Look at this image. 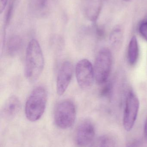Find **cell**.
Masks as SVG:
<instances>
[{
  "label": "cell",
  "instance_id": "1",
  "mask_svg": "<svg viewBox=\"0 0 147 147\" xmlns=\"http://www.w3.org/2000/svg\"><path fill=\"white\" fill-rule=\"evenodd\" d=\"M44 67V59L40 45L36 40L28 43L26 51L25 74L31 82L36 81L40 76Z\"/></svg>",
  "mask_w": 147,
  "mask_h": 147
},
{
  "label": "cell",
  "instance_id": "2",
  "mask_svg": "<svg viewBox=\"0 0 147 147\" xmlns=\"http://www.w3.org/2000/svg\"><path fill=\"white\" fill-rule=\"evenodd\" d=\"M47 99V90L42 86L36 87L28 97L25 106L26 117L29 121L39 120L45 112Z\"/></svg>",
  "mask_w": 147,
  "mask_h": 147
},
{
  "label": "cell",
  "instance_id": "3",
  "mask_svg": "<svg viewBox=\"0 0 147 147\" xmlns=\"http://www.w3.org/2000/svg\"><path fill=\"white\" fill-rule=\"evenodd\" d=\"M76 116V107L71 100H63L56 105L54 119L58 127L62 129L70 127L75 122Z\"/></svg>",
  "mask_w": 147,
  "mask_h": 147
},
{
  "label": "cell",
  "instance_id": "4",
  "mask_svg": "<svg viewBox=\"0 0 147 147\" xmlns=\"http://www.w3.org/2000/svg\"><path fill=\"white\" fill-rule=\"evenodd\" d=\"M112 63V54L109 49L104 48L100 50L94 66L95 79L98 84L107 83L111 72Z\"/></svg>",
  "mask_w": 147,
  "mask_h": 147
},
{
  "label": "cell",
  "instance_id": "5",
  "mask_svg": "<svg viewBox=\"0 0 147 147\" xmlns=\"http://www.w3.org/2000/svg\"><path fill=\"white\" fill-rule=\"evenodd\" d=\"M140 109V101L134 92L130 91L127 95L123 115V124L125 130L129 131L135 123Z\"/></svg>",
  "mask_w": 147,
  "mask_h": 147
},
{
  "label": "cell",
  "instance_id": "6",
  "mask_svg": "<svg viewBox=\"0 0 147 147\" xmlns=\"http://www.w3.org/2000/svg\"><path fill=\"white\" fill-rule=\"evenodd\" d=\"M76 75L82 89L86 90L92 86L95 79L94 67L89 60L83 59L79 61L76 66Z\"/></svg>",
  "mask_w": 147,
  "mask_h": 147
},
{
  "label": "cell",
  "instance_id": "7",
  "mask_svg": "<svg viewBox=\"0 0 147 147\" xmlns=\"http://www.w3.org/2000/svg\"><path fill=\"white\" fill-rule=\"evenodd\" d=\"M95 135V128L92 122L88 120L79 123L76 129L75 142L79 147H85L93 141Z\"/></svg>",
  "mask_w": 147,
  "mask_h": 147
},
{
  "label": "cell",
  "instance_id": "8",
  "mask_svg": "<svg viewBox=\"0 0 147 147\" xmlns=\"http://www.w3.org/2000/svg\"><path fill=\"white\" fill-rule=\"evenodd\" d=\"M73 74V65L66 61L61 65L57 76V92L60 96L63 95L67 90Z\"/></svg>",
  "mask_w": 147,
  "mask_h": 147
},
{
  "label": "cell",
  "instance_id": "9",
  "mask_svg": "<svg viewBox=\"0 0 147 147\" xmlns=\"http://www.w3.org/2000/svg\"><path fill=\"white\" fill-rule=\"evenodd\" d=\"M20 108V102L18 97L15 96H11L3 105L2 109V115L6 118H11L18 113Z\"/></svg>",
  "mask_w": 147,
  "mask_h": 147
},
{
  "label": "cell",
  "instance_id": "10",
  "mask_svg": "<svg viewBox=\"0 0 147 147\" xmlns=\"http://www.w3.org/2000/svg\"><path fill=\"white\" fill-rule=\"evenodd\" d=\"M139 57V47L137 38L133 36L130 40L128 51V59L131 65L136 64Z\"/></svg>",
  "mask_w": 147,
  "mask_h": 147
},
{
  "label": "cell",
  "instance_id": "11",
  "mask_svg": "<svg viewBox=\"0 0 147 147\" xmlns=\"http://www.w3.org/2000/svg\"><path fill=\"white\" fill-rule=\"evenodd\" d=\"M23 45L22 39L20 36L15 35L11 37L7 43V53L9 56H16L22 49Z\"/></svg>",
  "mask_w": 147,
  "mask_h": 147
},
{
  "label": "cell",
  "instance_id": "12",
  "mask_svg": "<svg viewBox=\"0 0 147 147\" xmlns=\"http://www.w3.org/2000/svg\"><path fill=\"white\" fill-rule=\"evenodd\" d=\"M90 147H116L115 142L111 136H103L98 138Z\"/></svg>",
  "mask_w": 147,
  "mask_h": 147
},
{
  "label": "cell",
  "instance_id": "13",
  "mask_svg": "<svg viewBox=\"0 0 147 147\" xmlns=\"http://www.w3.org/2000/svg\"><path fill=\"white\" fill-rule=\"evenodd\" d=\"M123 39V33L120 28H116L112 31L110 37V41L112 46L117 48L121 44Z\"/></svg>",
  "mask_w": 147,
  "mask_h": 147
},
{
  "label": "cell",
  "instance_id": "14",
  "mask_svg": "<svg viewBox=\"0 0 147 147\" xmlns=\"http://www.w3.org/2000/svg\"><path fill=\"white\" fill-rule=\"evenodd\" d=\"M139 30L142 38L147 41V21H143L140 24Z\"/></svg>",
  "mask_w": 147,
  "mask_h": 147
},
{
  "label": "cell",
  "instance_id": "15",
  "mask_svg": "<svg viewBox=\"0 0 147 147\" xmlns=\"http://www.w3.org/2000/svg\"><path fill=\"white\" fill-rule=\"evenodd\" d=\"M13 3H12L9 5L6 13V17H5V23L6 25H7L10 21V18L12 16V13H13Z\"/></svg>",
  "mask_w": 147,
  "mask_h": 147
},
{
  "label": "cell",
  "instance_id": "16",
  "mask_svg": "<svg viewBox=\"0 0 147 147\" xmlns=\"http://www.w3.org/2000/svg\"><path fill=\"white\" fill-rule=\"evenodd\" d=\"M111 86L110 84H106L104 85L101 91L102 96H107L110 93L111 90Z\"/></svg>",
  "mask_w": 147,
  "mask_h": 147
},
{
  "label": "cell",
  "instance_id": "17",
  "mask_svg": "<svg viewBox=\"0 0 147 147\" xmlns=\"http://www.w3.org/2000/svg\"><path fill=\"white\" fill-rule=\"evenodd\" d=\"M47 0H36L37 7L40 9H42L46 7Z\"/></svg>",
  "mask_w": 147,
  "mask_h": 147
},
{
  "label": "cell",
  "instance_id": "18",
  "mask_svg": "<svg viewBox=\"0 0 147 147\" xmlns=\"http://www.w3.org/2000/svg\"><path fill=\"white\" fill-rule=\"evenodd\" d=\"M8 0H0V13H2L5 9Z\"/></svg>",
  "mask_w": 147,
  "mask_h": 147
},
{
  "label": "cell",
  "instance_id": "19",
  "mask_svg": "<svg viewBox=\"0 0 147 147\" xmlns=\"http://www.w3.org/2000/svg\"><path fill=\"white\" fill-rule=\"evenodd\" d=\"M144 135L145 138L147 140V117L146 122H145V127H144Z\"/></svg>",
  "mask_w": 147,
  "mask_h": 147
},
{
  "label": "cell",
  "instance_id": "20",
  "mask_svg": "<svg viewBox=\"0 0 147 147\" xmlns=\"http://www.w3.org/2000/svg\"><path fill=\"white\" fill-rule=\"evenodd\" d=\"M128 147H139V146L137 142H134L130 144Z\"/></svg>",
  "mask_w": 147,
  "mask_h": 147
},
{
  "label": "cell",
  "instance_id": "21",
  "mask_svg": "<svg viewBox=\"0 0 147 147\" xmlns=\"http://www.w3.org/2000/svg\"><path fill=\"white\" fill-rule=\"evenodd\" d=\"M124 1H131V0H123Z\"/></svg>",
  "mask_w": 147,
  "mask_h": 147
},
{
  "label": "cell",
  "instance_id": "22",
  "mask_svg": "<svg viewBox=\"0 0 147 147\" xmlns=\"http://www.w3.org/2000/svg\"><path fill=\"white\" fill-rule=\"evenodd\" d=\"M145 21H147V19H146V20H145Z\"/></svg>",
  "mask_w": 147,
  "mask_h": 147
}]
</instances>
